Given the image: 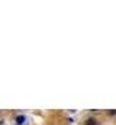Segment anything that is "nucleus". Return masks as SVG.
<instances>
[{"label": "nucleus", "mask_w": 116, "mask_h": 125, "mask_svg": "<svg viewBox=\"0 0 116 125\" xmlns=\"http://www.w3.org/2000/svg\"><path fill=\"white\" fill-rule=\"evenodd\" d=\"M15 122L18 125H23L26 122V116H25V115H18V116L15 118Z\"/></svg>", "instance_id": "obj_1"}, {"label": "nucleus", "mask_w": 116, "mask_h": 125, "mask_svg": "<svg viewBox=\"0 0 116 125\" xmlns=\"http://www.w3.org/2000/svg\"><path fill=\"white\" fill-rule=\"evenodd\" d=\"M86 125H97V121L94 118H88L86 121Z\"/></svg>", "instance_id": "obj_2"}, {"label": "nucleus", "mask_w": 116, "mask_h": 125, "mask_svg": "<svg viewBox=\"0 0 116 125\" xmlns=\"http://www.w3.org/2000/svg\"><path fill=\"white\" fill-rule=\"evenodd\" d=\"M109 114H110V115H116V111H115V109H113V111H110Z\"/></svg>", "instance_id": "obj_3"}]
</instances>
